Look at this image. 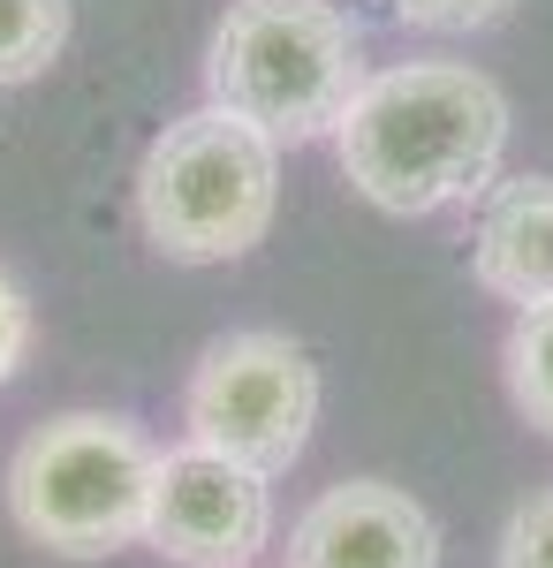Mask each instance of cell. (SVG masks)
<instances>
[{
  "mask_svg": "<svg viewBox=\"0 0 553 568\" xmlns=\"http://www.w3.org/2000/svg\"><path fill=\"white\" fill-rule=\"evenodd\" d=\"M334 160L349 190L394 220L470 205L509 160V91L470 61L372 69L334 122Z\"/></svg>",
  "mask_w": 553,
  "mask_h": 568,
  "instance_id": "1",
  "label": "cell"
},
{
  "mask_svg": "<svg viewBox=\"0 0 553 568\" xmlns=\"http://www.w3.org/2000/svg\"><path fill=\"white\" fill-rule=\"evenodd\" d=\"M160 447L114 409H61L8 455V524L61 561L144 546Z\"/></svg>",
  "mask_w": 553,
  "mask_h": 568,
  "instance_id": "2",
  "label": "cell"
},
{
  "mask_svg": "<svg viewBox=\"0 0 553 568\" xmlns=\"http://www.w3.org/2000/svg\"><path fill=\"white\" fill-rule=\"evenodd\" d=\"M281 213V144L228 114L198 106L144 144L137 168V220L152 235V251L174 265H228L265 243V227Z\"/></svg>",
  "mask_w": 553,
  "mask_h": 568,
  "instance_id": "3",
  "label": "cell"
},
{
  "mask_svg": "<svg viewBox=\"0 0 553 568\" xmlns=\"http://www.w3.org/2000/svg\"><path fill=\"white\" fill-rule=\"evenodd\" d=\"M364 77V39L334 0H235L205 45V99L273 144L334 136Z\"/></svg>",
  "mask_w": 553,
  "mask_h": 568,
  "instance_id": "4",
  "label": "cell"
},
{
  "mask_svg": "<svg viewBox=\"0 0 553 568\" xmlns=\"http://www.w3.org/2000/svg\"><path fill=\"white\" fill-rule=\"evenodd\" d=\"M311 425H319V364L296 334L243 326V334L205 342V356L190 364L182 439L281 478L311 447Z\"/></svg>",
  "mask_w": 553,
  "mask_h": 568,
  "instance_id": "5",
  "label": "cell"
},
{
  "mask_svg": "<svg viewBox=\"0 0 553 568\" xmlns=\"http://www.w3.org/2000/svg\"><path fill=\"white\" fill-rule=\"evenodd\" d=\"M273 478L213 455L198 439H182L152 470V516H144V546H160L174 568H258L273 546Z\"/></svg>",
  "mask_w": 553,
  "mask_h": 568,
  "instance_id": "6",
  "label": "cell"
},
{
  "mask_svg": "<svg viewBox=\"0 0 553 568\" xmlns=\"http://www.w3.org/2000/svg\"><path fill=\"white\" fill-rule=\"evenodd\" d=\"M289 568H440V524L402 485L349 478L289 524Z\"/></svg>",
  "mask_w": 553,
  "mask_h": 568,
  "instance_id": "7",
  "label": "cell"
},
{
  "mask_svg": "<svg viewBox=\"0 0 553 568\" xmlns=\"http://www.w3.org/2000/svg\"><path fill=\"white\" fill-rule=\"evenodd\" d=\"M470 273L485 296L531 311L553 304V175H509L485 190L470 235Z\"/></svg>",
  "mask_w": 553,
  "mask_h": 568,
  "instance_id": "8",
  "label": "cell"
},
{
  "mask_svg": "<svg viewBox=\"0 0 553 568\" xmlns=\"http://www.w3.org/2000/svg\"><path fill=\"white\" fill-rule=\"evenodd\" d=\"M69 45V0H0V91L31 84Z\"/></svg>",
  "mask_w": 553,
  "mask_h": 568,
  "instance_id": "9",
  "label": "cell"
},
{
  "mask_svg": "<svg viewBox=\"0 0 553 568\" xmlns=\"http://www.w3.org/2000/svg\"><path fill=\"white\" fill-rule=\"evenodd\" d=\"M501 364H509V402L523 409V425L553 439V304L515 311Z\"/></svg>",
  "mask_w": 553,
  "mask_h": 568,
  "instance_id": "10",
  "label": "cell"
},
{
  "mask_svg": "<svg viewBox=\"0 0 553 568\" xmlns=\"http://www.w3.org/2000/svg\"><path fill=\"white\" fill-rule=\"evenodd\" d=\"M402 23H418V31H440V39H463V31H485V23H501L515 0H386Z\"/></svg>",
  "mask_w": 553,
  "mask_h": 568,
  "instance_id": "11",
  "label": "cell"
},
{
  "mask_svg": "<svg viewBox=\"0 0 553 568\" xmlns=\"http://www.w3.org/2000/svg\"><path fill=\"white\" fill-rule=\"evenodd\" d=\"M501 568H553V485L531 493L501 530Z\"/></svg>",
  "mask_w": 553,
  "mask_h": 568,
  "instance_id": "12",
  "label": "cell"
},
{
  "mask_svg": "<svg viewBox=\"0 0 553 568\" xmlns=\"http://www.w3.org/2000/svg\"><path fill=\"white\" fill-rule=\"evenodd\" d=\"M23 356H31V296H23V281L0 265V387L23 372Z\"/></svg>",
  "mask_w": 553,
  "mask_h": 568,
  "instance_id": "13",
  "label": "cell"
}]
</instances>
